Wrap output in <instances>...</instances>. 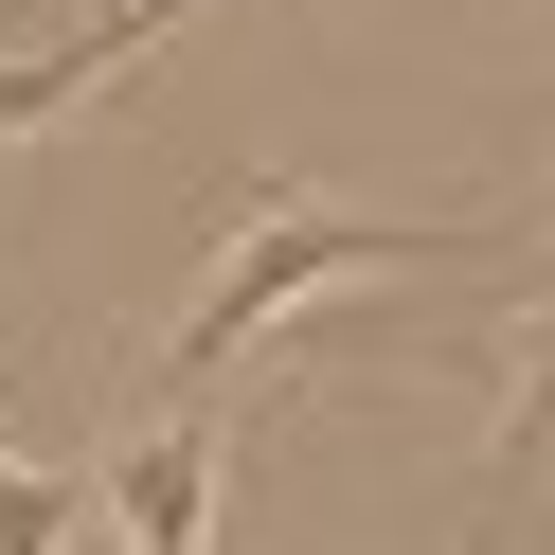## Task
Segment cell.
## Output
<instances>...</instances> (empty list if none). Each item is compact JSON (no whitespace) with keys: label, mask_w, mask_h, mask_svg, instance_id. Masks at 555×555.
Listing matches in <instances>:
<instances>
[{"label":"cell","mask_w":555,"mask_h":555,"mask_svg":"<svg viewBox=\"0 0 555 555\" xmlns=\"http://www.w3.org/2000/svg\"><path fill=\"white\" fill-rule=\"evenodd\" d=\"M0 555H73V483L0 448Z\"/></svg>","instance_id":"4"},{"label":"cell","mask_w":555,"mask_h":555,"mask_svg":"<svg viewBox=\"0 0 555 555\" xmlns=\"http://www.w3.org/2000/svg\"><path fill=\"white\" fill-rule=\"evenodd\" d=\"M502 251V216H359V197H251L233 216V251H216V287L162 323V395H216V359L233 340H269L305 287H340V269H483Z\"/></svg>","instance_id":"1"},{"label":"cell","mask_w":555,"mask_h":555,"mask_svg":"<svg viewBox=\"0 0 555 555\" xmlns=\"http://www.w3.org/2000/svg\"><path fill=\"white\" fill-rule=\"evenodd\" d=\"M108 73H126V54L90 37V18H73V37H37V54H0V144H18V126H54L73 90H108Z\"/></svg>","instance_id":"3"},{"label":"cell","mask_w":555,"mask_h":555,"mask_svg":"<svg viewBox=\"0 0 555 555\" xmlns=\"http://www.w3.org/2000/svg\"><path fill=\"white\" fill-rule=\"evenodd\" d=\"M108 519H126V555H197V538H216V412L126 430L108 448Z\"/></svg>","instance_id":"2"}]
</instances>
